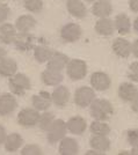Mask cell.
I'll return each mask as SVG.
<instances>
[{
    "label": "cell",
    "instance_id": "6da1fadb",
    "mask_svg": "<svg viewBox=\"0 0 138 155\" xmlns=\"http://www.w3.org/2000/svg\"><path fill=\"white\" fill-rule=\"evenodd\" d=\"M91 116L96 120H108L114 114L113 104L106 98H94L89 104Z\"/></svg>",
    "mask_w": 138,
    "mask_h": 155
},
{
    "label": "cell",
    "instance_id": "7a4b0ae2",
    "mask_svg": "<svg viewBox=\"0 0 138 155\" xmlns=\"http://www.w3.org/2000/svg\"><path fill=\"white\" fill-rule=\"evenodd\" d=\"M30 87H32L30 79L23 73H15L9 78V88L16 96H23L30 89Z\"/></svg>",
    "mask_w": 138,
    "mask_h": 155
},
{
    "label": "cell",
    "instance_id": "3957f363",
    "mask_svg": "<svg viewBox=\"0 0 138 155\" xmlns=\"http://www.w3.org/2000/svg\"><path fill=\"white\" fill-rule=\"evenodd\" d=\"M46 139L49 143H57L64 137H66L67 129H66V123L62 119H55L50 127L46 130Z\"/></svg>",
    "mask_w": 138,
    "mask_h": 155
},
{
    "label": "cell",
    "instance_id": "277c9868",
    "mask_svg": "<svg viewBox=\"0 0 138 155\" xmlns=\"http://www.w3.org/2000/svg\"><path fill=\"white\" fill-rule=\"evenodd\" d=\"M66 73L73 81H78L86 77L87 74V64L81 59H71L66 65Z\"/></svg>",
    "mask_w": 138,
    "mask_h": 155
},
{
    "label": "cell",
    "instance_id": "5b68a950",
    "mask_svg": "<svg viewBox=\"0 0 138 155\" xmlns=\"http://www.w3.org/2000/svg\"><path fill=\"white\" fill-rule=\"evenodd\" d=\"M95 96H96L95 91L92 87L82 86V87H79L74 93V103L79 108H87L93 102Z\"/></svg>",
    "mask_w": 138,
    "mask_h": 155
},
{
    "label": "cell",
    "instance_id": "8992f818",
    "mask_svg": "<svg viewBox=\"0 0 138 155\" xmlns=\"http://www.w3.org/2000/svg\"><path fill=\"white\" fill-rule=\"evenodd\" d=\"M39 117V111L35 108H25L18 115V123L23 127H34L37 125V120Z\"/></svg>",
    "mask_w": 138,
    "mask_h": 155
},
{
    "label": "cell",
    "instance_id": "52a82bcc",
    "mask_svg": "<svg viewBox=\"0 0 138 155\" xmlns=\"http://www.w3.org/2000/svg\"><path fill=\"white\" fill-rule=\"evenodd\" d=\"M81 35H82L81 27L73 22L66 23L60 29V37L64 42H67V43L77 42L81 37Z\"/></svg>",
    "mask_w": 138,
    "mask_h": 155
},
{
    "label": "cell",
    "instance_id": "ba28073f",
    "mask_svg": "<svg viewBox=\"0 0 138 155\" xmlns=\"http://www.w3.org/2000/svg\"><path fill=\"white\" fill-rule=\"evenodd\" d=\"M89 82L94 91H105L110 87L112 80H110V77L105 72H94L91 75Z\"/></svg>",
    "mask_w": 138,
    "mask_h": 155
},
{
    "label": "cell",
    "instance_id": "9c48e42d",
    "mask_svg": "<svg viewBox=\"0 0 138 155\" xmlns=\"http://www.w3.org/2000/svg\"><path fill=\"white\" fill-rule=\"evenodd\" d=\"M13 44L21 52L30 51L35 46V37L29 32H20L16 35Z\"/></svg>",
    "mask_w": 138,
    "mask_h": 155
},
{
    "label": "cell",
    "instance_id": "30bf717a",
    "mask_svg": "<svg viewBox=\"0 0 138 155\" xmlns=\"http://www.w3.org/2000/svg\"><path fill=\"white\" fill-rule=\"evenodd\" d=\"M18 108V102L15 96L5 93L0 95V116H8L13 114Z\"/></svg>",
    "mask_w": 138,
    "mask_h": 155
},
{
    "label": "cell",
    "instance_id": "8fae6325",
    "mask_svg": "<svg viewBox=\"0 0 138 155\" xmlns=\"http://www.w3.org/2000/svg\"><path fill=\"white\" fill-rule=\"evenodd\" d=\"M70 91L65 86H58L53 89L51 94V101L57 108H64L70 101Z\"/></svg>",
    "mask_w": 138,
    "mask_h": 155
},
{
    "label": "cell",
    "instance_id": "7c38bea8",
    "mask_svg": "<svg viewBox=\"0 0 138 155\" xmlns=\"http://www.w3.org/2000/svg\"><path fill=\"white\" fill-rule=\"evenodd\" d=\"M112 49L114 53L119 58H128L129 56H131V43L123 37L114 39Z\"/></svg>",
    "mask_w": 138,
    "mask_h": 155
},
{
    "label": "cell",
    "instance_id": "4fadbf2b",
    "mask_svg": "<svg viewBox=\"0 0 138 155\" xmlns=\"http://www.w3.org/2000/svg\"><path fill=\"white\" fill-rule=\"evenodd\" d=\"M118 96L123 102L130 103L138 97L137 87L131 82H123L118 87Z\"/></svg>",
    "mask_w": 138,
    "mask_h": 155
},
{
    "label": "cell",
    "instance_id": "5bb4252c",
    "mask_svg": "<svg viewBox=\"0 0 138 155\" xmlns=\"http://www.w3.org/2000/svg\"><path fill=\"white\" fill-rule=\"evenodd\" d=\"M32 104H33V108H35L37 111H45L52 104L51 94L44 91H39V94L32 97Z\"/></svg>",
    "mask_w": 138,
    "mask_h": 155
},
{
    "label": "cell",
    "instance_id": "9a60e30c",
    "mask_svg": "<svg viewBox=\"0 0 138 155\" xmlns=\"http://www.w3.org/2000/svg\"><path fill=\"white\" fill-rule=\"evenodd\" d=\"M69 60H70V58L66 56L65 53H62V52H58V51L52 52L51 57L46 61L48 68H52V70L62 72L66 67Z\"/></svg>",
    "mask_w": 138,
    "mask_h": 155
},
{
    "label": "cell",
    "instance_id": "2e32d148",
    "mask_svg": "<svg viewBox=\"0 0 138 155\" xmlns=\"http://www.w3.org/2000/svg\"><path fill=\"white\" fill-rule=\"evenodd\" d=\"M66 129L70 133H73L76 136L82 134L87 129V123L86 120L80 116L71 117L67 122H66Z\"/></svg>",
    "mask_w": 138,
    "mask_h": 155
},
{
    "label": "cell",
    "instance_id": "e0dca14e",
    "mask_svg": "<svg viewBox=\"0 0 138 155\" xmlns=\"http://www.w3.org/2000/svg\"><path fill=\"white\" fill-rule=\"evenodd\" d=\"M67 12L76 19H84L87 15V8L82 0H67L66 1Z\"/></svg>",
    "mask_w": 138,
    "mask_h": 155
},
{
    "label": "cell",
    "instance_id": "ac0fdd59",
    "mask_svg": "<svg viewBox=\"0 0 138 155\" xmlns=\"http://www.w3.org/2000/svg\"><path fill=\"white\" fill-rule=\"evenodd\" d=\"M59 154L60 155H76L79 152V145L73 138L64 137L59 141Z\"/></svg>",
    "mask_w": 138,
    "mask_h": 155
},
{
    "label": "cell",
    "instance_id": "d6986e66",
    "mask_svg": "<svg viewBox=\"0 0 138 155\" xmlns=\"http://www.w3.org/2000/svg\"><path fill=\"white\" fill-rule=\"evenodd\" d=\"M113 12V6L109 0H96L93 2L92 13L98 18H109Z\"/></svg>",
    "mask_w": 138,
    "mask_h": 155
},
{
    "label": "cell",
    "instance_id": "ffe728a7",
    "mask_svg": "<svg viewBox=\"0 0 138 155\" xmlns=\"http://www.w3.org/2000/svg\"><path fill=\"white\" fill-rule=\"evenodd\" d=\"M63 78L64 77L62 72L52 70V68H48V67L41 74L42 82L46 86H58L63 81Z\"/></svg>",
    "mask_w": 138,
    "mask_h": 155
},
{
    "label": "cell",
    "instance_id": "44dd1931",
    "mask_svg": "<svg viewBox=\"0 0 138 155\" xmlns=\"http://www.w3.org/2000/svg\"><path fill=\"white\" fill-rule=\"evenodd\" d=\"M18 35V30L11 23H2L0 26V42L2 44H13L14 39Z\"/></svg>",
    "mask_w": 138,
    "mask_h": 155
},
{
    "label": "cell",
    "instance_id": "7402d4cb",
    "mask_svg": "<svg viewBox=\"0 0 138 155\" xmlns=\"http://www.w3.org/2000/svg\"><path fill=\"white\" fill-rule=\"evenodd\" d=\"M95 31L98 32L101 36H112L115 28H114V21L109 19V18H99V20L95 23Z\"/></svg>",
    "mask_w": 138,
    "mask_h": 155
},
{
    "label": "cell",
    "instance_id": "603a6c76",
    "mask_svg": "<svg viewBox=\"0 0 138 155\" xmlns=\"http://www.w3.org/2000/svg\"><path fill=\"white\" fill-rule=\"evenodd\" d=\"M36 26V20L34 16L27 14V15H21L15 21V29L19 32H29L32 29H34Z\"/></svg>",
    "mask_w": 138,
    "mask_h": 155
},
{
    "label": "cell",
    "instance_id": "cb8c5ba5",
    "mask_svg": "<svg viewBox=\"0 0 138 155\" xmlns=\"http://www.w3.org/2000/svg\"><path fill=\"white\" fill-rule=\"evenodd\" d=\"M114 28L119 35H126L131 30V21L130 18L124 13L118 14L114 21Z\"/></svg>",
    "mask_w": 138,
    "mask_h": 155
},
{
    "label": "cell",
    "instance_id": "d4e9b609",
    "mask_svg": "<svg viewBox=\"0 0 138 155\" xmlns=\"http://www.w3.org/2000/svg\"><path fill=\"white\" fill-rule=\"evenodd\" d=\"M89 146L92 149L99 150L101 153H105L110 149V140L108 136H100V134H94L89 139Z\"/></svg>",
    "mask_w": 138,
    "mask_h": 155
},
{
    "label": "cell",
    "instance_id": "484cf974",
    "mask_svg": "<svg viewBox=\"0 0 138 155\" xmlns=\"http://www.w3.org/2000/svg\"><path fill=\"white\" fill-rule=\"evenodd\" d=\"M18 72V63L12 58L4 57L0 59V75L4 78H11Z\"/></svg>",
    "mask_w": 138,
    "mask_h": 155
},
{
    "label": "cell",
    "instance_id": "4316f807",
    "mask_svg": "<svg viewBox=\"0 0 138 155\" xmlns=\"http://www.w3.org/2000/svg\"><path fill=\"white\" fill-rule=\"evenodd\" d=\"M4 145H5V149L7 152L14 153L21 148V146L23 145V138L20 136L19 133H11L6 137Z\"/></svg>",
    "mask_w": 138,
    "mask_h": 155
},
{
    "label": "cell",
    "instance_id": "83f0119b",
    "mask_svg": "<svg viewBox=\"0 0 138 155\" xmlns=\"http://www.w3.org/2000/svg\"><path fill=\"white\" fill-rule=\"evenodd\" d=\"M52 50L46 45H36L34 46V57L36 59V61L39 64H44L46 63L49 58L52 54Z\"/></svg>",
    "mask_w": 138,
    "mask_h": 155
},
{
    "label": "cell",
    "instance_id": "f1b7e54d",
    "mask_svg": "<svg viewBox=\"0 0 138 155\" xmlns=\"http://www.w3.org/2000/svg\"><path fill=\"white\" fill-rule=\"evenodd\" d=\"M89 130L93 134H100V136H108L110 133V126L106 123L105 120H94L92 122Z\"/></svg>",
    "mask_w": 138,
    "mask_h": 155
},
{
    "label": "cell",
    "instance_id": "f546056e",
    "mask_svg": "<svg viewBox=\"0 0 138 155\" xmlns=\"http://www.w3.org/2000/svg\"><path fill=\"white\" fill-rule=\"evenodd\" d=\"M55 120V115L50 111H43L42 114H39V120H37V125L42 131L45 132L46 130L50 127V125L52 124V122Z\"/></svg>",
    "mask_w": 138,
    "mask_h": 155
},
{
    "label": "cell",
    "instance_id": "4dcf8cb0",
    "mask_svg": "<svg viewBox=\"0 0 138 155\" xmlns=\"http://www.w3.org/2000/svg\"><path fill=\"white\" fill-rule=\"evenodd\" d=\"M23 7L28 12L37 13L43 9V0H23Z\"/></svg>",
    "mask_w": 138,
    "mask_h": 155
},
{
    "label": "cell",
    "instance_id": "1f68e13d",
    "mask_svg": "<svg viewBox=\"0 0 138 155\" xmlns=\"http://www.w3.org/2000/svg\"><path fill=\"white\" fill-rule=\"evenodd\" d=\"M21 154L22 155H41L42 154V149L37 145H34V143H29L25 146L22 150H21Z\"/></svg>",
    "mask_w": 138,
    "mask_h": 155
},
{
    "label": "cell",
    "instance_id": "d6a6232c",
    "mask_svg": "<svg viewBox=\"0 0 138 155\" xmlns=\"http://www.w3.org/2000/svg\"><path fill=\"white\" fill-rule=\"evenodd\" d=\"M126 139L128 142L131 145L133 148H137L138 146V131L137 130H129L126 132Z\"/></svg>",
    "mask_w": 138,
    "mask_h": 155
},
{
    "label": "cell",
    "instance_id": "836d02e7",
    "mask_svg": "<svg viewBox=\"0 0 138 155\" xmlns=\"http://www.w3.org/2000/svg\"><path fill=\"white\" fill-rule=\"evenodd\" d=\"M128 77H129V79L132 80L133 82H137L138 81V64H137V61L132 63L131 66L129 67Z\"/></svg>",
    "mask_w": 138,
    "mask_h": 155
},
{
    "label": "cell",
    "instance_id": "e575fe53",
    "mask_svg": "<svg viewBox=\"0 0 138 155\" xmlns=\"http://www.w3.org/2000/svg\"><path fill=\"white\" fill-rule=\"evenodd\" d=\"M11 13V8L5 5V4H0V23L5 22Z\"/></svg>",
    "mask_w": 138,
    "mask_h": 155
},
{
    "label": "cell",
    "instance_id": "d590c367",
    "mask_svg": "<svg viewBox=\"0 0 138 155\" xmlns=\"http://www.w3.org/2000/svg\"><path fill=\"white\" fill-rule=\"evenodd\" d=\"M6 137H7L6 130H5V127H4L2 125H0V145H2V143L5 142Z\"/></svg>",
    "mask_w": 138,
    "mask_h": 155
},
{
    "label": "cell",
    "instance_id": "8d00e7d4",
    "mask_svg": "<svg viewBox=\"0 0 138 155\" xmlns=\"http://www.w3.org/2000/svg\"><path fill=\"white\" fill-rule=\"evenodd\" d=\"M129 7L133 13L138 12V0H129Z\"/></svg>",
    "mask_w": 138,
    "mask_h": 155
},
{
    "label": "cell",
    "instance_id": "74e56055",
    "mask_svg": "<svg viewBox=\"0 0 138 155\" xmlns=\"http://www.w3.org/2000/svg\"><path fill=\"white\" fill-rule=\"evenodd\" d=\"M138 42H137V39L133 42V44H131V54L133 53V56L137 58V56H138Z\"/></svg>",
    "mask_w": 138,
    "mask_h": 155
},
{
    "label": "cell",
    "instance_id": "f35d334b",
    "mask_svg": "<svg viewBox=\"0 0 138 155\" xmlns=\"http://www.w3.org/2000/svg\"><path fill=\"white\" fill-rule=\"evenodd\" d=\"M130 103L132 104V105H131L132 110H133L135 112H137V111H138V108H137V104H138V97H137V98H135V100H133L132 102H130Z\"/></svg>",
    "mask_w": 138,
    "mask_h": 155
},
{
    "label": "cell",
    "instance_id": "ab89813d",
    "mask_svg": "<svg viewBox=\"0 0 138 155\" xmlns=\"http://www.w3.org/2000/svg\"><path fill=\"white\" fill-rule=\"evenodd\" d=\"M87 155H102L103 153H101V152H99V150H95V149H91V150H88L87 153H86Z\"/></svg>",
    "mask_w": 138,
    "mask_h": 155
},
{
    "label": "cell",
    "instance_id": "60d3db41",
    "mask_svg": "<svg viewBox=\"0 0 138 155\" xmlns=\"http://www.w3.org/2000/svg\"><path fill=\"white\" fill-rule=\"evenodd\" d=\"M4 57H6V50L0 46V59H2Z\"/></svg>",
    "mask_w": 138,
    "mask_h": 155
},
{
    "label": "cell",
    "instance_id": "b9f144b4",
    "mask_svg": "<svg viewBox=\"0 0 138 155\" xmlns=\"http://www.w3.org/2000/svg\"><path fill=\"white\" fill-rule=\"evenodd\" d=\"M137 22H138V19H136V20H135V22H133V25H135V27H133V29H135V31H136V32H138Z\"/></svg>",
    "mask_w": 138,
    "mask_h": 155
},
{
    "label": "cell",
    "instance_id": "7bdbcfd3",
    "mask_svg": "<svg viewBox=\"0 0 138 155\" xmlns=\"http://www.w3.org/2000/svg\"><path fill=\"white\" fill-rule=\"evenodd\" d=\"M86 1H87V2H94V1H96V0H86Z\"/></svg>",
    "mask_w": 138,
    "mask_h": 155
},
{
    "label": "cell",
    "instance_id": "ee69618b",
    "mask_svg": "<svg viewBox=\"0 0 138 155\" xmlns=\"http://www.w3.org/2000/svg\"><path fill=\"white\" fill-rule=\"evenodd\" d=\"M16 1H23V0H16Z\"/></svg>",
    "mask_w": 138,
    "mask_h": 155
},
{
    "label": "cell",
    "instance_id": "f6af8a7d",
    "mask_svg": "<svg viewBox=\"0 0 138 155\" xmlns=\"http://www.w3.org/2000/svg\"><path fill=\"white\" fill-rule=\"evenodd\" d=\"M0 1H4V0H0Z\"/></svg>",
    "mask_w": 138,
    "mask_h": 155
}]
</instances>
